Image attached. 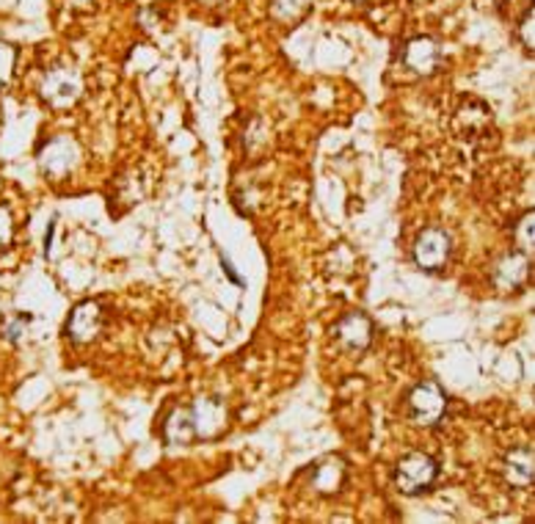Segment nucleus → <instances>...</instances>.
<instances>
[{
	"mask_svg": "<svg viewBox=\"0 0 535 524\" xmlns=\"http://www.w3.org/2000/svg\"><path fill=\"white\" fill-rule=\"evenodd\" d=\"M202 4H208V6H216V4H221V0H202Z\"/></svg>",
	"mask_w": 535,
	"mask_h": 524,
	"instance_id": "obj_21",
	"label": "nucleus"
},
{
	"mask_svg": "<svg viewBox=\"0 0 535 524\" xmlns=\"http://www.w3.org/2000/svg\"><path fill=\"white\" fill-rule=\"evenodd\" d=\"M409 420L414 425H436L447 414V395L436 381H423L409 395Z\"/></svg>",
	"mask_w": 535,
	"mask_h": 524,
	"instance_id": "obj_2",
	"label": "nucleus"
},
{
	"mask_svg": "<svg viewBox=\"0 0 535 524\" xmlns=\"http://www.w3.org/2000/svg\"><path fill=\"white\" fill-rule=\"evenodd\" d=\"M221 262H224V271H227V276H230V279H232V282H235V284H243V279H241V276H238V273H235V268H232V262H230V260H227V257H224V260H221Z\"/></svg>",
	"mask_w": 535,
	"mask_h": 524,
	"instance_id": "obj_20",
	"label": "nucleus"
},
{
	"mask_svg": "<svg viewBox=\"0 0 535 524\" xmlns=\"http://www.w3.org/2000/svg\"><path fill=\"white\" fill-rule=\"evenodd\" d=\"M102 328V309L97 301H83L70 312V320L64 326V334L75 342V345H86L91 342Z\"/></svg>",
	"mask_w": 535,
	"mask_h": 524,
	"instance_id": "obj_9",
	"label": "nucleus"
},
{
	"mask_svg": "<svg viewBox=\"0 0 535 524\" xmlns=\"http://www.w3.org/2000/svg\"><path fill=\"white\" fill-rule=\"evenodd\" d=\"M532 224H535V213H524L516 224V249L524 254H532Z\"/></svg>",
	"mask_w": 535,
	"mask_h": 524,
	"instance_id": "obj_15",
	"label": "nucleus"
},
{
	"mask_svg": "<svg viewBox=\"0 0 535 524\" xmlns=\"http://www.w3.org/2000/svg\"><path fill=\"white\" fill-rule=\"evenodd\" d=\"M350 4H365V0H350Z\"/></svg>",
	"mask_w": 535,
	"mask_h": 524,
	"instance_id": "obj_22",
	"label": "nucleus"
},
{
	"mask_svg": "<svg viewBox=\"0 0 535 524\" xmlns=\"http://www.w3.org/2000/svg\"><path fill=\"white\" fill-rule=\"evenodd\" d=\"M28 323H31V317H15L9 326H6V339H12V342H17L23 334H26V328H28Z\"/></svg>",
	"mask_w": 535,
	"mask_h": 524,
	"instance_id": "obj_19",
	"label": "nucleus"
},
{
	"mask_svg": "<svg viewBox=\"0 0 535 524\" xmlns=\"http://www.w3.org/2000/svg\"><path fill=\"white\" fill-rule=\"evenodd\" d=\"M230 412L219 398H197L188 409H174L163 420V442L171 447H188L194 442L216 439L227 431Z\"/></svg>",
	"mask_w": 535,
	"mask_h": 524,
	"instance_id": "obj_1",
	"label": "nucleus"
},
{
	"mask_svg": "<svg viewBox=\"0 0 535 524\" xmlns=\"http://www.w3.org/2000/svg\"><path fill=\"white\" fill-rule=\"evenodd\" d=\"M15 238V219L6 208H0V249H6Z\"/></svg>",
	"mask_w": 535,
	"mask_h": 524,
	"instance_id": "obj_18",
	"label": "nucleus"
},
{
	"mask_svg": "<svg viewBox=\"0 0 535 524\" xmlns=\"http://www.w3.org/2000/svg\"><path fill=\"white\" fill-rule=\"evenodd\" d=\"M439 59H442L439 45L431 37H417V39L406 42V48H403V64L414 75H433L439 67Z\"/></svg>",
	"mask_w": 535,
	"mask_h": 524,
	"instance_id": "obj_11",
	"label": "nucleus"
},
{
	"mask_svg": "<svg viewBox=\"0 0 535 524\" xmlns=\"http://www.w3.org/2000/svg\"><path fill=\"white\" fill-rule=\"evenodd\" d=\"M450 260V238L442 230H425L414 241V262L423 271H442Z\"/></svg>",
	"mask_w": 535,
	"mask_h": 524,
	"instance_id": "obj_7",
	"label": "nucleus"
},
{
	"mask_svg": "<svg viewBox=\"0 0 535 524\" xmlns=\"http://www.w3.org/2000/svg\"><path fill=\"white\" fill-rule=\"evenodd\" d=\"M488 122H491V111H488L486 102H477V100L464 102V105L458 108V116H455V127H458V133L466 135V138L483 135L486 127H488Z\"/></svg>",
	"mask_w": 535,
	"mask_h": 524,
	"instance_id": "obj_12",
	"label": "nucleus"
},
{
	"mask_svg": "<svg viewBox=\"0 0 535 524\" xmlns=\"http://www.w3.org/2000/svg\"><path fill=\"white\" fill-rule=\"evenodd\" d=\"M15 72V50L0 42V86H6Z\"/></svg>",
	"mask_w": 535,
	"mask_h": 524,
	"instance_id": "obj_17",
	"label": "nucleus"
},
{
	"mask_svg": "<svg viewBox=\"0 0 535 524\" xmlns=\"http://www.w3.org/2000/svg\"><path fill=\"white\" fill-rule=\"evenodd\" d=\"M345 480V461L339 455H328L312 469V488L317 494H337Z\"/></svg>",
	"mask_w": 535,
	"mask_h": 524,
	"instance_id": "obj_13",
	"label": "nucleus"
},
{
	"mask_svg": "<svg viewBox=\"0 0 535 524\" xmlns=\"http://www.w3.org/2000/svg\"><path fill=\"white\" fill-rule=\"evenodd\" d=\"M436 475H439V466L428 453H409L406 458L398 461L395 486L401 494H420L433 486Z\"/></svg>",
	"mask_w": 535,
	"mask_h": 524,
	"instance_id": "obj_3",
	"label": "nucleus"
},
{
	"mask_svg": "<svg viewBox=\"0 0 535 524\" xmlns=\"http://www.w3.org/2000/svg\"><path fill=\"white\" fill-rule=\"evenodd\" d=\"M502 477L513 486V488H530L535 480V455L532 447L521 444L505 453L502 458Z\"/></svg>",
	"mask_w": 535,
	"mask_h": 524,
	"instance_id": "obj_10",
	"label": "nucleus"
},
{
	"mask_svg": "<svg viewBox=\"0 0 535 524\" xmlns=\"http://www.w3.org/2000/svg\"><path fill=\"white\" fill-rule=\"evenodd\" d=\"M309 4L312 0H271V17L279 23H293L309 9Z\"/></svg>",
	"mask_w": 535,
	"mask_h": 524,
	"instance_id": "obj_14",
	"label": "nucleus"
},
{
	"mask_svg": "<svg viewBox=\"0 0 535 524\" xmlns=\"http://www.w3.org/2000/svg\"><path fill=\"white\" fill-rule=\"evenodd\" d=\"M42 100L53 108H70L83 94V78L72 67H56L42 78Z\"/></svg>",
	"mask_w": 535,
	"mask_h": 524,
	"instance_id": "obj_4",
	"label": "nucleus"
},
{
	"mask_svg": "<svg viewBox=\"0 0 535 524\" xmlns=\"http://www.w3.org/2000/svg\"><path fill=\"white\" fill-rule=\"evenodd\" d=\"M532 23H535V12H532V6L521 15V20H519V39H521V45H524V50L532 56V48H535V37H532Z\"/></svg>",
	"mask_w": 535,
	"mask_h": 524,
	"instance_id": "obj_16",
	"label": "nucleus"
},
{
	"mask_svg": "<svg viewBox=\"0 0 535 524\" xmlns=\"http://www.w3.org/2000/svg\"><path fill=\"white\" fill-rule=\"evenodd\" d=\"M334 339L345 348V351H365V348L373 342V323L368 315L362 312H348L345 317L337 320V326L331 328Z\"/></svg>",
	"mask_w": 535,
	"mask_h": 524,
	"instance_id": "obj_6",
	"label": "nucleus"
},
{
	"mask_svg": "<svg viewBox=\"0 0 535 524\" xmlns=\"http://www.w3.org/2000/svg\"><path fill=\"white\" fill-rule=\"evenodd\" d=\"M530 254L524 251H510V254H502L494 268H491V284L499 290V293H513L519 290L527 276H530Z\"/></svg>",
	"mask_w": 535,
	"mask_h": 524,
	"instance_id": "obj_8",
	"label": "nucleus"
},
{
	"mask_svg": "<svg viewBox=\"0 0 535 524\" xmlns=\"http://www.w3.org/2000/svg\"><path fill=\"white\" fill-rule=\"evenodd\" d=\"M39 166L50 177H67L80 166V146L70 135H56L39 149Z\"/></svg>",
	"mask_w": 535,
	"mask_h": 524,
	"instance_id": "obj_5",
	"label": "nucleus"
}]
</instances>
